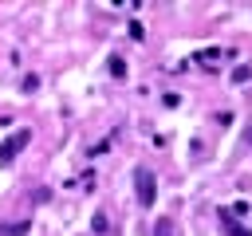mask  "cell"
I'll return each mask as SVG.
<instances>
[{
  "label": "cell",
  "mask_w": 252,
  "mask_h": 236,
  "mask_svg": "<svg viewBox=\"0 0 252 236\" xmlns=\"http://www.w3.org/2000/svg\"><path fill=\"white\" fill-rule=\"evenodd\" d=\"M134 189H138V205H142V208H154L158 181H154V173H150L146 165H138V169H134Z\"/></svg>",
  "instance_id": "1"
},
{
  "label": "cell",
  "mask_w": 252,
  "mask_h": 236,
  "mask_svg": "<svg viewBox=\"0 0 252 236\" xmlns=\"http://www.w3.org/2000/svg\"><path fill=\"white\" fill-rule=\"evenodd\" d=\"M28 142H32V130H16V134H8V138L0 142V165H12Z\"/></svg>",
  "instance_id": "2"
},
{
  "label": "cell",
  "mask_w": 252,
  "mask_h": 236,
  "mask_svg": "<svg viewBox=\"0 0 252 236\" xmlns=\"http://www.w3.org/2000/svg\"><path fill=\"white\" fill-rule=\"evenodd\" d=\"M154 236H181V228H177V220H169V216H158V224H154Z\"/></svg>",
  "instance_id": "3"
},
{
  "label": "cell",
  "mask_w": 252,
  "mask_h": 236,
  "mask_svg": "<svg viewBox=\"0 0 252 236\" xmlns=\"http://www.w3.org/2000/svg\"><path fill=\"white\" fill-rule=\"evenodd\" d=\"M220 220H224V228H228V236H252V232H248L244 224H236V220H232L228 212H220Z\"/></svg>",
  "instance_id": "4"
},
{
  "label": "cell",
  "mask_w": 252,
  "mask_h": 236,
  "mask_svg": "<svg viewBox=\"0 0 252 236\" xmlns=\"http://www.w3.org/2000/svg\"><path fill=\"white\" fill-rule=\"evenodd\" d=\"M110 75H114V79L126 75V59H122V55H110Z\"/></svg>",
  "instance_id": "5"
},
{
  "label": "cell",
  "mask_w": 252,
  "mask_h": 236,
  "mask_svg": "<svg viewBox=\"0 0 252 236\" xmlns=\"http://www.w3.org/2000/svg\"><path fill=\"white\" fill-rule=\"evenodd\" d=\"M248 79H252V67H244V63L232 67V83H248Z\"/></svg>",
  "instance_id": "6"
},
{
  "label": "cell",
  "mask_w": 252,
  "mask_h": 236,
  "mask_svg": "<svg viewBox=\"0 0 252 236\" xmlns=\"http://www.w3.org/2000/svg\"><path fill=\"white\" fill-rule=\"evenodd\" d=\"M4 232H8V236H24V232H28V220H20V224H8Z\"/></svg>",
  "instance_id": "7"
},
{
  "label": "cell",
  "mask_w": 252,
  "mask_h": 236,
  "mask_svg": "<svg viewBox=\"0 0 252 236\" xmlns=\"http://www.w3.org/2000/svg\"><path fill=\"white\" fill-rule=\"evenodd\" d=\"M91 224H94V232H106V216H102V212H94V220H91Z\"/></svg>",
  "instance_id": "8"
},
{
  "label": "cell",
  "mask_w": 252,
  "mask_h": 236,
  "mask_svg": "<svg viewBox=\"0 0 252 236\" xmlns=\"http://www.w3.org/2000/svg\"><path fill=\"white\" fill-rule=\"evenodd\" d=\"M248 138H252V134H248Z\"/></svg>",
  "instance_id": "9"
}]
</instances>
